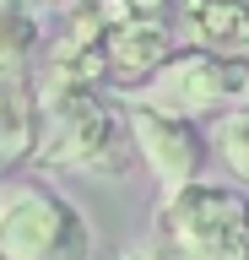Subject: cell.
<instances>
[{
  "instance_id": "cell-1",
  "label": "cell",
  "mask_w": 249,
  "mask_h": 260,
  "mask_svg": "<svg viewBox=\"0 0 249 260\" xmlns=\"http://www.w3.org/2000/svg\"><path fill=\"white\" fill-rule=\"evenodd\" d=\"M130 130L114 114L109 98L92 87H38V141L33 162L38 168H70V174H119L130 157Z\"/></svg>"
},
{
  "instance_id": "cell-2",
  "label": "cell",
  "mask_w": 249,
  "mask_h": 260,
  "mask_svg": "<svg viewBox=\"0 0 249 260\" xmlns=\"http://www.w3.org/2000/svg\"><path fill=\"white\" fill-rule=\"evenodd\" d=\"M152 239L168 249V260H249V190L206 174L163 184Z\"/></svg>"
},
{
  "instance_id": "cell-3",
  "label": "cell",
  "mask_w": 249,
  "mask_h": 260,
  "mask_svg": "<svg viewBox=\"0 0 249 260\" xmlns=\"http://www.w3.org/2000/svg\"><path fill=\"white\" fill-rule=\"evenodd\" d=\"M92 222L49 179H0V260H92Z\"/></svg>"
},
{
  "instance_id": "cell-4",
  "label": "cell",
  "mask_w": 249,
  "mask_h": 260,
  "mask_svg": "<svg viewBox=\"0 0 249 260\" xmlns=\"http://www.w3.org/2000/svg\"><path fill=\"white\" fill-rule=\"evenodd\" d=\"M135 92L147 98V103L173 109V114L206 119V114H222L238 98H249V60L244 54H222V49L190 44V49H173Z\"/></svg>"
},
{
  "instance_id": "cell-5",
  "label": "cell",
  "mask_w": 249,
  "mask_h": 260,
  "mask_svg": "<svg viewBox=\"0 0 249 260\" xmlns=\"http://www.w3.org/2000/svg\"><path fill=\"white\" fill-rule=\"evenodd\" d=\"M125 130H130V146L141 168H147L157 184H184V179L206 174V136L190 114H173L163 103H147L135 98L130 114H125Z\"/></svg>"
},
{
  "instance_id": "cell-6",
  "label": "cell",
  "mask_w": 249,
  "mask_h": 260,
  "mask_svg": "<svg viewBox=\"0 0 249 260\" xmlns=\"http://www.w3.org/2000/svg\"><path fill=\"white\" fill-rule=\"evenodd\" d=\"M179 49V38H173V27H168L163 16H130V22H119V27H109V38H103V54H109V76L125 81V87H141V81L157 71V65L168 60Z\"/></svg>"
},
{
  "instance_id": "cell-7",
  "label": "cell",
  "mask_w": 249,
  "mask_h": 260,
  "mask_svg": "<svg viewBox=\"0 0 249 260\" xmlns=\"http://www.w3.org/2000/svg\"><path fill=\"white\" fill-rule=\"evenodd\" d=\"M179 27H184V44L249 54V0H184Z\"/></svg>"
},
{
  "instance_id": "cell-8",
  "label": "cell",
  "mask_w": 249,
  "mask_h": 260,
  "mask_svg": "<svg viewBox=\"0 0 249 260\" xmlns=\"http://www.w3.org/2000/svg\"><path fill=\"white\" fill-rule=\"evenodd\" d=\"M33 141H38V87L27 76L0 71V174L33 162Z\"/></svg>"
},
{
  "instance_id": "cell-9",
  "label": "cell",
  "mask_w": 249,
  "mask_h": 260,
  "mask_svg": "<svg viewBox=\"0 0 249 260\" xmlns=\"http://www.w3.org/2000/svg\"><path fill=\"white\" fill-rule=\"evenodd\" d=\"M44 60V11L33 0H0V71L33 76Z\"/></svg>"
},
{
  "instance_id": "cell-10",
  "label": "cell",
  "mask_w": 249,
  "mask_h": 260,
  "mask_svg": "<svg viewBox=\"0 0 249 260\" xmlns=\"http://www.w3.org/2000/svg\"><path fill=\"white\" fill-rule=\"evenodd\" d=\"M211 146H217V157H222V168L249 190V103H233V109L217 114Z\"/></svg>"
},
{
  "instance_id": "cell-11",
  "label": "cell",
  "mask_w": 249,
  "mask_h": 260,
  "mask_svg": "<svg viewBox=\"0 0 249 260\" xmlns=\"http://www.w3.org/2000/svg\"><path fill=\"white\" fill-rule=\"evenodd\" d=\"M168 6H173V0H130V11H135V16H163Z\"/></svg>"
},
{
  "instance_id": "cell-12",
  "label": "cell",
  "mask_w": 249,
  "mask_h": 260,
  "mask_svg": "<svg viewBox=\"0 0 249 260\" xmlns=\"http://www.w3.org/2000/svg\"><path fill=\"white\" fill-rule=\"evenodd\" d=\"M33 6H38V11H60V16H65V11H76L82 0H33Z\"/></svg>"
}]
</instances>
